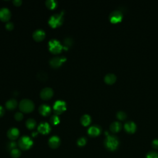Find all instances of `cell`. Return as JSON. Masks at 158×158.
<instances>
[{
	"label": "cell",
	"instance_id": "cell-11",
	"mask_svg": "<svg viewBox=\"0 0 158 158\" xmlns=\"http://www.w3.org/2000/svg\"><path fill=\"white\" fill-rule=\"evenodd\" d=\"M11 17V11L8 8H2L0 9V20L3 22H8Z\"/></svg>",
	"mask_w": 158,
	"mask_h": 158
},
{
	"label": "cell",
	"instance_id": "cell-37",
	"mask_svg": "<svg viewBox=\"0 0 158 158\" xmlns=\"http://www.w3.org/2000/svg\"><path fill=\"white\" fill-rule=\"evenodd\" d=\"M37 135H38V132H33L32 134V137H33L37 136Z\"/></svg>",
	"mask_w": 158,
	"mask_h": 158
},
{
	"label": "cell",
	"instance_id": "cell-7",
	"mask_svg": "<svg viewBox=\"0 0 158 158\" xmlns=\"http://www.w3.org/2000/svg\"><path fill=\"white\" fill-rule=\"evenodd\" d=\"M66 58L64 56H56L51 58L50 60V65L53 69H58L62 65L63 63L66 60Z\"/></svg>",
	"mask_w": 158,
	"mask_h": 158
},
{
	"label": "cell",
	"instance_id": "cell-20",
	"mask_svg": "<svg viewBox=\"0 0 158 158\" xmlns=\"http://www.w3.org/2000/svg\"><path fill=\"white\" fill-rule=\"evenodd\" d=\"M92 122V118H91L90 115L88 114H84L81 117L80 119V122L82 125L84 127H87Z\"/></svg>",
	"mask_w": 158,
	"mask_h": 158
},
{
	"label": "cell",
	"instance_id": "cell-5",
	"mask_svg": "<svg viewBox=\"0 0 158 158\" xmlns=\"http://www.w3.org/2000/svg\"><path fill=\"white\" fill-rule=\"evenodd\" d=\"M48 46H49L50 51L54 54L60 53L63 48V46L61 43L56 39H51L48 43Z\"/></svg>",
	"mask_w": 158,
	"mask_h": 158
},
{
	"label": "cell",
	"instance_id": "cell-13",
	"mask_svg": "<svg viewBox=\"0 0 158 158\" xmlns=\"http://www.w3.org/2000/svg\"><path fill=\"white\" fill-rule=\"evenodd\" d=\"M60 144V139L59 137L56 135H54L50 137L48 140V145L52 149L58 148Z\"/></svg>",
	"mask_w": 158,
	"mask_h": 158
},
{
	"label": "cell",
	"instance_id": "cell-14",
	"mask_svg": "<svg viewBox=\"0 0 158 158\" xmlns=\"http://www.w3.org/2000/svg\"><path fill=\"white\" fill-rule=\"evenodd\" d=\"M101 132V127L98 125H94L91 126L88 129V134L92 137H96L100 135Z\"/></svg>",
	"mask_w": 158,
	"mask_h": 158
},
{
	"label": "cell",
	"instance_id": "cell-26",
	"mask_svg": "<svg viewBox=\"0 0 158 158\" xmlns=\"http://www.w3.org/2000/svg\"><path fill=\"white\" fill-rule=\"evenodd\" d=\"M50 122L53 125H56L59 124L60 119L58 115L53 114L50 118Z\"/></svg>",
	"mask_w": 158,
	"mask_h": 158
},
{
	"label": "cell",
	"instance_id": "cell-9",
	"mask_svg": "<svg viewBox=\"0 0 158 158\" xmlns=\"http://www.w3.org/2000/svg\"><path fill=\"white\" fill-rule=\"evenodd\" d=\"M122 14L121 12L119 10H115L112 11V13L109 14V18L110 21L113 23H118L119 22L121 21V20L122 19Z\"/></svg>",
	"mask_w": 158,
	"mask_h": 158
},
{
	"label": "cell",
	"instance_id": "cell-28",
	"mask_svg": "<svg viewBox=\"0 0 158 158\" xmlns=\"http://www.w3.org/2000/svg\"><path fill=\"white\" fill-rule=\"evenodd\" d=\"M87 139L85 137H80L77 139V144L78 147H84V146L87 144Z\"/></svg>",
	"mask_w": 158,
	"mask_h": 158
},
{
	"label": "cell",
	"instance_id": "cell-4",
	"mask_svg": "<svg viewBox=\"0 0 158 158\" xmlns=\"http://www.w3.org/2000/svg\"><path fill=\"white\" fill-rule=\"evenodd\" d=\"M17 144L22 150L26 151L32 147L33 142L31 138L28 136L24 135L19 138Z\"/></svg>",
	"mask_w": 158,
	"mask_h": 158
},
{
	"label": "cell",
	"instance_id": "cell-27",
	"mask_svg": "<svg viewBox=\"0 0 158 158\" xmlns=\"http://www.w3.org/2000/svg\"><path fill=\"white\" fill-rule=\"evenodd\" d=\"M37 78L40 80L45 81L48 78V75L44 71H40L37 74Z\"/></svg>",
	"mask_w": 158,
	"mask_h": 158
},
{
	"label": "cell",
	"instance_id": "cell-31",
	"mask_svg": "<svg viewBox=\"0 0 158 158\" xmlns=\"http://www.w3.org/2000/svg\"><path fill=\"white\" fill-rule=\"evenodd\" d=\"M117 117L119 120H124L127 117V114L125 112L119 111L117 113Z\"/></svg>",
	"mask_w": 158,
	"mask_h": 158
},
{
	"label": "cell",
	"instance_id": "cell-19",
	"mask_svg": "<svg viewBox=\"0 0 158 158\" xmlns=\"http://www.w3.org/2000/svg\"><path fill=\"white\" fill-rule=\"evenodd\" d=\"M109 129H110V130L112 133H117L119 132L121 130V129H122V125H121V124L119 122L115 121V122H112L110 125Z\"/></svg>",
	"mask_w": 158,
	"mask_h": 158
},
{
	"label": "cell",
	"instance_id": "cell-3",
	"mask_svg": "<svg viewBox=\"0 0 158 158\" xmlns=\"http://www.w3.org/2000/svg\"><path fill=\"white\" fill-rule=\"evenodd\" d=\"M64 22V17L63 13L61 14H55L51 16L49 21H48V24L50 26L53 28L59 27L63 25Z\"/></svg>",
	"mask_w": 158,
	"mask_h": 158
},
{
	"label": "cell",
	"instance_id": "cell-8",
	"mask_svg": "<svg viewBox=\"0 0 158 158\" xmlns=\"http://www.w3.org/2000/svg\"><path fill=\"white\" fill-rule=\"evenodd\" d=\"M54 91L51 88L46 87L42 89L40 92V97L42 100H48L51 99L53 96Z\"/></svg>",
	"mask_w": 158,
	"mask_h": 158
},
{
	"label": "cell",
	"instance_id": "cell-25",
	"mask_svg": "<svg viewBox=\"0 0 158 158\" xmlns=\"http://www.w3.org/2000/svg\"><path fill=\"white\" fill-rule=\"evenodd\" d=\"M22 154V152L19 149L15 148L10 151L11 156L13 158H19Z\"/></svg>",
	"mask_w": 158,
	"mask_h": 158
},
{
	"label": "cell",
	"instance_id": "cell-33",
	"mask_svg": "<svg viewBox=\"0 0 158 158\" xmlns=\"http://www.w3.org/2000/svg\"><path fill=\"white\" fill-rule=\"evenodd\" d=\"M5 27H6V30H9V31H11V30H13L14 29V23L13 22H8L6 23V24Z\"/></svg>",
	"mask_w": 158,
	"mask_h": 158
},
{
	"label": "cell",
	"instance_id": "cell-18",
	"mask_svg": "<svg viewBox=\"0 0 158 158\" xmlns=\"http://www.w3.org/2000/svg\"><path fill=\"white\" fill-rule=\"evenodd\" d=\"M18 105V102L15 99H10L6 102V107L8 110H14Z\"/></svg>",
	"mask_w": 158,
	"mask_h": 158
},
{
	"label": "cell",
	"instance_id": "cell-36",
	"mask_svg": "<svg viewBox=\"0 0 158 158\" xmlns=\"http://www.w3.org/2000/svg\"><path fill=\"white\" fill-rule=\"evenodd\" d=\"M4 113H5V111H4V107L0 105V117H3Z\"/></svg>",
	"mask_w": 158,
	"mask_h": 158
},
{
	"label": "cell",
	"instance_id": "cell-16",
	"mask_svg": "<svg viewBox=\"0 0 158 158\" xmlns=\"http://www.w3.org/2000/svg\"><path fill=\"white\" fill-rule=\"evenodd\" d=\"M51 107L49 105L45 104L41 105L38 108L39 113L45 117L50 115L51 113Z\"/></svg>",
	"mask_w": 158,
	"mask_h": 158
},
{
	"label": "cell",
	"instance_id": "cell-12",
	"mask_svg": "<svg viewBox=\"0 0 158 158\" xmlns=\"http://www.w3.org/2000/svg\"><path fill=\"white\" fill-rule=\"evenodd\" d=\"M20 135V132L19 129L16 127H12L9 129L7 132V136L11 141H14L19 138Z\"/></svg>",
	"mask_w": 158,
	"mask_h": 158
},
{
	"label": "cell",
	"instance_id": "cell-29",
	"mask_svg": "<svg viewBox=\"0 0 158 158\" xmlns=\"http://www.w3.org/2000/svg\"><path fill=\"white\" fill-rule=\"evenodd\" d=\"M146 158H158V153L154 151H151L146 156Z\"/></svg>",
	"mask_w": 158,
	"mask_h": 158
},
{
	"label": "cell",
	"instance_id": "cell-17",
	"mask_svg": "<svg viewBox=\"0 0 158 158\" xmlns=\"http://www.w3.org/2000/svg\"><path fill=\"white\" fill-rule=\"evenodd\" d=\"M124 129L127 133H133L136 131L137 126L135 122H132V121H129L125 124Z\"/></svg>",
	"mask_w": 158,
	"mask_h": 158
},
{
	"label": "cell",
	"instance_id": "cell-22",
	"mask_svg": "<svg viewBox=\"0 0 158 158\" xmlns=\"http://www.w3.org/2000/svg\"><path fill=\"white\" fill-rule=\"evenodd\" d=\"M26 125L28 129L33 130L36 127V122L35 119L32 118H30L26 120Z\"/></svg>",
	"mask_w": 158,
	"mask_h": 158
},
{
	"label": "cell",
	"instance_id": "cell-2",
	"mask_svg": "<svg viewBox=\"0 0 158 158\" xmlns=\"http://www.w3.org/2000/svg\"><path fill=\"white\" fill-rule=\"evenodd\" d=\"M20 111L23 113H30L35 109L34 102L29 99H23L21 101L19 104Z\"/></svg>",
	"mask_w": 158,
	"mask_h": 158
},
{
	"label": "cell",
	"instance_id": "cell-6",
	"mask_svg": "<svg viewBox=\"0 0 158 158\" xmlns=\"http://www.w3.org/2000/svg\"><path fill=\"white\" fill-rule=\"evenodd\" d=\"M54 114L60 115L63 114L67 109V105L65 101L62 100L56 101L53 107Z\"/></svg>",
	"mask_w": 158,
	"mask_h": 158
},
{
	"label": "cell",
	"instance_id": "cell-35",
	"mask_svg": "<svg viewBox=\"0 0 158 158\" xmlns=\"http://www.w3.org/2000/svg\"><path fill=\"white\" fill-rule=\"evenodd\" d=\"M13 3L16 6H20L22 3V1H21V0H14Z\"/></svg>",
	"mask_w": 158,
	"mask_h": 158
},
{
	"label": "cell",
	"instance_id": "cell-21",
	"mask_svg": "<svg viewBox=\"0 0 158 158\" xmlns=\"http://www.w3.org/2000/svg\"><path fill=\"white\" fill-rule=\"evenodd\" d=\"M105 82L109 85L113 84L115 80H116V76H115L114 74H107L105 77Z\"/></svg>",
	"mask_w": 158,
	"mask_h": 158
},
{
	"label": "cell",
	"instance_id": "cell-24",
	"mask_svg": "<svg viewBox=\"0 0 158 158\" xmlns=\"http://www.w3.org/2000/svg\"><path fill=\"white\" fill-rule=\"evenodd\" d=\"M64 46L63 48L65 50H68L69 48H70L73 43H74V41H73L72 38H66L64 40Z\"/></svg>",
	"mask_w": 158,
	"mask_h": 158
},
{
	"label": "cell",
	"instance_id": "cell-23",
	"mask_svg": "<svg viewBox=\"0 0 158 158\" xmlns=\"http://www.w3.org/2000/svg\"><path fill=\"white\" fill-rule=\"evenodd\" d=\"M46 7L51 10L56 9L58 7V2L55 0H47L45 2Z\"/></svg>",
	"mask_w": 158,
	"mask_h": 158
},
{
	"label": "cell",
	"instance_id": "cell-34",
	"mask_svg": "<svg viewBox=\"0 0 158 158\" xmlns=\"http://www.w3.org/2000/svg\"><path fill=\"white\" fill-rule=\"evenodd\" d=\"M152 147L156 149H158V139H154V140L152 142Z\"/></svg>",
	"mask_w": 158,
	"mask_h": 158
},
{
	"label": "cell",
	"instance_id": "cell-32",
	"mask_svg": "<svg viewBox=\"0 0 158 158\" xmlns=\"http://www.w3.org/2000/svg\"><path fill=\"white\" fill-rule=\"evenodd\" d=\"M23 115L22 112H17L14 114V119L17 121H21L23 119Z\"/></svg>",
	"mask_w": 158,
	"mask_h": 158
},
{
	"label": "cell",
	"instance_id": "cell-10",
	"mask_svg": "<svg viewBox=\"0 0 158 158\" xmlns=\"http://www.w3.org/2000/svg\"><path fill=\"white\" fill-rule=\"evenodd\" d=\"M38 132L42 135H47L50 133L51 130V127L50 125L45 122H41L37 127Z\"/></svg>",
	"mask_w": 158,
	"mask_h": 158
},
{
	"label": "cell",
	"instance_id": "cell-30",
	"mask_svg": "<svg viewBox=\"0 0 158 158\" xmlns=\"http://www.w3.org/2000/svg\"><path fill=\"white\" fill-rule=\"evenodd\" d=\"M16 147H17V143L14 141H11L7 144L8 149H9L10 151L11 150H13V149L16 148Z\"/></svg>",
	"mask_w": 158,
	"mask_h": 158
},
{
	"label": "cell",
	"instance_id": "cell-15",
	"mask_svg": "<svg viewBox=\"0 0 158 158\" xmlns=\"http://www.w3.org/2000/svg\"><path fill=\"white\" fill-rule=\"evenodd\" d=\"M32 36L33 38L36 41H41L45 39L46 36V33L43 30L37 29L33 33Z\"/></svg>",
	"mask_w": 158,
	"mask_h": 158
},
{
	"label": "cell",
	"instance_id": "cell-1",
	"mask_svg": "<svg viewBox=\"0 0 158 158\" xmlns=\"http://www.w3.org/2000/svg\"><path fill=\"white\" fill-rule=\"evenodd\" d=\"M104 144L105 147L109 151L116 150L119 147V140L114 135H107L105 139Z\"/></svg>",
	"mask_w": 158,
	"mask_h": 158
}]
</instances>
